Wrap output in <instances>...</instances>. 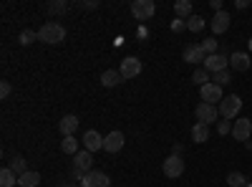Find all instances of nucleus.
Returning a JSON list of instances; mask_svg holds the SVG:
<instances>
[{
  "label": "nucleus",
  "mask_w": 252,
  "mask_h": 187,
  "mask_svg": "<svg viewBox=\"0 0 252 187\" xmlns=\"http://www.w3.org/2000/svg\"><path fill=\"white\" fill-rule=\"evenodd\" d=\"M61 152H66V154H78V142H76V137H63V142H61Z\"/></svg>",
  "instance_id": "nucleus-24"
},
{
  "label": "nucleus",
  "mask_w": 252,
  "mask_h": 187,
  "mask_svg": "<svg viewBox=\"0 0 252 187\" xmlns=\"http://www.w3.org/2000/svg\"><path fill=\"white\" fill-rule=\"evenodd\" d=\"M81 187H111V180L106 172H98V170H91L86 177L81 180Z\"/></svg>",
  "instance_id": "nucleus-9"
},
{
  "label": "nucleus",
  "mask_w": 252,
  "mask_h": 187,
  "mask_svg": "<svg viewBox=\"0 0 252 187\" xmlns=\"http://www.w3.org/2000/svg\"><path fill=\"white\" fill-rule=\"evenodd\" d=\"M220 116H224V119H235L237 114H240V109H242V99L237 96V94H229V96H224L222 101H220Z\"/></svg>",
  "instance_id": "nucleus-3"
},
{
  "label": "nucleus",
  "mask_w": 252,
  "mask_h": 187,
  "mask_svg": "<svg viewBox=\"0 0 252 187\" xmlns=\"http://www.w3.org/2000/svg\"><path fill=\"white\" fill-rule=\"evenodd\" d=\"M121 81H124V78H121V74H119L116 69H109V71H103V74H101V84L106 86V89H114V86H119Z\"/></svg>",
  "instance_id": "nucleus-18"
},
{
  "label": "nucleus",
  "mask_w": 252,
  "mask_h": 187,
  "mask_svg": "<svg viewBox=\"0 0 252 187\" xmlns=\"http://www.w3.org/2000/svg\"><path fill=\"white\" fill-rule=\"evenodd\" d=\"M18 185H20V187H38V185H40V175L28 170L26 175H20V177H18Z\"/></svg>",
  "instance_id": "nucleus-22"
},
{
  "label": "nucleus",
  "mask_w": 252,
  "mask_h": 187,
  "mask_svg": "<svg viewBox=\"0 0 252 187\" xmlns=\"http://www.w3.org/2000/svg\"><path fill=\"white\" fill-rule=\"evenodd\" d=\"M194 114H197V121H202V124H215L220 109L215 107V104H204V101H202V104H197Z\"/></svg>",
  "instance_id": "nucleus-6"
},
{
  "label": "nucleus",
  "mask_w": 252,
  "mask_h": 187,
  "mask_svg": "<svg viewBox=\"0 0 252 187\" xmlns=\"http://www.w3.org/2000/svg\"><path fill=\"white\" fill-rule=\"evenodd\" d=\"M212 84H217V86H227V84H232V74H229V69H227V71H220V74H215Z\"/></svg>",
  "instance_id": "nucleus-30"
},
{
  "label": "nucleus",
  "mask_w": 252,
  "mask_h": 187,
  "mask_svg": "<svg viewBox=\"0 0 252 187\" xmlns=\"http://www.w3.org/2000/svg\"><path fill=\"white\" fill-rule=\"evenodd\" d=\"M164 175H166V177H172V180L182 177V175H184V159L177 157V154L166 157V159H164Z\"/></svg>",
  "instance_id": "nucleus-8"
},
{
  "label": "nucleus",
  "mask_w": 252,
  "mask_h": 187,
  "mask_svg": "<svg viewBox=\"0 0 252 187\" xmlns=\"http://www.w3.org/2000/svg\"><path fill=\"white\" fill-rule=\"evenodd\" d=\"M199 94H202V101L204 104H215V107H220V101L224 99V94H222V86H217V84H204L202 89H199Z\"/></svg>",
  "instance_id": "nucleus-5"
},
{
  "label": "nucleus",
  "mask_w": 252,
  "mask_h": 187,
  "mask_svg": "<svg viewBox=\"0 0 252 187\" xmlns=\"http://www.w3.org/2000/svg\"><path fill=\"white\" fill-rule=\"evenodd\" d=\"M38 40H40V43H48V46H58V43H63V40H66V28H63L61 23H53V20H48V23L40 26Z\"/></svg>",
  "instance_id": "nucleus-1"
},
{
  "label": "nucleus",
  "mask_w": 252,
  "mask_h": 187,
  "mask_svg": "<svg viewBox=\"0 0 252 187\" xmlns=\"http://www.w3.org/2000/svg\"><path fill=\"white\" fill-rule=\"evenodd\" d=\"M227 185H229V187H245V185H247V177H245L242 172H229V175H227Z\"/></svg>",
  "instance_id": "nucleus-28"
},
{
  "label": "nucleus",
  "mask_w": 252,
  "mask_h": 187,
  "mask_svg": "<svg viewBox=\"0 0 252 187\" xmlns=\"http://www.w3.org/2000/svg\"><path fill=\"white\" fill-rule=\"evenodd\" d=\"M124 142H126L124 132H111V134L103 137V150L111 152V154H116V152H121V150H124Z\"/></svg>",
  "instance_id": "nucleus-12"
},
{
  "label": "nucleus",
  "mask_w": 252,
  "mask_h": 187,
  "mask_svg": "<svg viewBox=\"0 0 252 187\" xmlns=\"http://www.w3.org/2000/svg\"><path fill=\"white\" fill-rule=\"evenodd\" d=\"M192 139H194L197 144L207 142V139H209V124H202V121H197L194 127H192Z\"/></svg>",
  "instance_id": "nucleus-19"
},
{
  "label": "nucleus",
  "mask_w": 252,
  "mask_h": 187,
  "mask_svg": "<svg viewBox=\"0 0 252 187\" xmlns=\"http://www.w3.org/2000/svg\"><path fill=\"white\" fill-rule=\"evenodd\" d=\"M13 94V86H10V81H3V84H0V99H8Z\"/></svg>",
  "instance_id": "nucleus-34"
},
{
  "label": "nucleus",
  "mask_w": 252,
  "mask_h": 187,
  "mask_svg": "<svg viewBox=\"0 0 252 187\" xmlns=\"http://www.w3.org/2000/svg\"><path fill=\"white\" fill-rule=\"evenodd\" d=\"M8 167H10V170H13V172H15L18 177L28 172V164H26V159H23V157H13V159H10V164H8Z\"/></svg>",
  "instance_id": "nucleus-25"
},
{
  "label": "nucleus",
  "mask_w": 252,
  "mask_h": 187,
  "mask_svg": "<svg viewBox=\"0 0 252 187\" xmlns=\"http://www.w3.org/2000/svg\"><path fill=\"white\" fill-rule=\"evenodd\" d=\"M184 61H187V64H204V61H207V53H204L202 43L187 46V48H184Z\"/></svg>",
  "instance_id": "nucleus-15"
},
{
  "label": "nucleus",
  "mask_w": 252,
  "mask_h": 187,
  "mask_svg": "<svg viewBox=\"0 0 252 187\" xmlns=\"http://www.w3.org/2000/svg\"><path fill=\"white\" fill-rule=\"evenodd\" d=\"M33 40H38V33H35V31H31V28L20 31V36H18V43H20V46H31Z\"/></svg>",
  "instance_id": "nucleus-27"
},
{
  "label": "nucleus",
  "mask_w": 252,
  "mask_h": 187,
  "mask_svg": "<svg viewBox=\"0 0 252 187\" xmlns=\"http://www.w3.org/2000/svg\"><path fill=\"white\" fill-rule=\"evenodd\" d=\"M68 3H66V0H51V3L46 5V10L51 13V15H63V13H68Z\"/></svg>",
  "instance_id": "nucleus-23"
},
{
  "label": "nucleus",
  "mask_w": 252,
  "mask_h": 187,
  "mask_svg": "<svg viewBox=\"0 0 252 187\" xmlns=\"http://www.w3.org/2000/svg\"><path fill=\"white\" fill-rule=\"evenodd\" d=\"M209 74H220V71H227V66H229V58L224 56V53H215V56H207V61L202 64Z\"/></svg>",
  "instance_id": "nucleus-10"
},
{
  "label": "nucleus",
  "mask_w": 252,
  "mask_h": 187,
  "mask_svg": "<svg viewBox=\"0 0 252 187\" xmlns=\"http://www.w3.org/2000/svg\"><path fill=\"white\" fill-rule=\"evenodd\" d=\"M182 152H184V147H182V144H174V147H172V154L182 157Z\"/></svg>",
  "instance_id": "nucleus-37"
},
{
  "label": "nucleus",
  "mask_w": 252,
  "mask_h": 187,
  "mask_svg": "<svg viewBox=\"0 0 252 187\" xmlns=\"http://www.w3.org/2000/svg\"><path fill=\"white\" fill-rule=\"evenodd\" d=\"M250 134H252V121L245 119V116H240V119L232 124V137H235L237 142H250Z\"/></svg>",
  "instance_id": "nucleus-11"
},
{
  "label": "nucleus",
  "mask_w": 252,
  "mask_h": 187,
  "mask_svg": "<svg viewBox=\"0 0 252 187\" xmlns=\"http://www.w3.org/2000/svg\"><path fill=\"white\" fill-rule=\"evenodd\" d=\"M229 20H232V18H229V13L220 10V13H215V18H212V20H209V28H212V33H215V36H222V33L229 28Z\"/></svg>",
  "instance_id": "nucleus-14"
},
{
  "label": "nucleus",
  "mask_w": 252,
  "mask_h": 187,
  "mask_svg": "<svg viewBox=\"0 0 252 187\" xmlns=\"http://www.w3.org/2000/svg\"><path fill=\"white\" fill-rule=\"evenodd\" d=\"M174 13H177V18H192L194 13H192V3H189V0H177L174 3Z\"/></svg>",
  "instance_id": "nucleus-21"
},
{
  "label": "nucleus",
  "mask_w": 252,
  "mask_h": 187,
  "mask_svg": "<svg viewBox=\"0 0 252 187\" xmlns=\"http://www.w3.org/2000/svg\"><path fill=\"white\" fill-rule=\"evenodd\" d=\"M119 74H121V78H136V76L141 74V61L134 58V56L124 58L121 66H119Z\"/></svg>",
  "instance_id": "nucleus-7"
},
{
  "label": "nucleus",
  "mask_w": 252,
  "mask_h": 187,
  "mask_svg": "<svg viewBox=\"0 0 252 187\" xmlns=\"http://www.w3.org/2000/svg\"><path fill=\"white\" fill-rule=\"evenodd\" d=\"M81 142H83V147H86L91 154H94V152H98V150H103V137H101L96 129H89L86 134H83V139H81Z\"/></svg>",
  "instance_id": "nucleus-13"
},
{
  "label": "nucleus",
  "mask_w": 252,
  "mask_h": 187,
  "mask_svg": "<svg viewBox=\"0 0 252 187\" xmlns=\"http://www.w3.org/2000/svg\"><path fill=\"white\" fill-rule=\"evenodd\" d=\"M202 48H204V53H207V56H215V53H220V51H217V40H215V38H207V40H202Z\"/></svg>",
  "instance_id": "nucleus-31"
},
{
  "label": "nucleus",
  "mask_w": 252,
  "mask_h": 187,
  "mask_svg": "<svg viewBox=\"0 0 252 187\" xmlns=\"http://www.w3.org/2000/svg\"><path fill=\"white\" fill-rule=\"evenodd\" d=\"M209 8H212L215 13H220L222 10V0H209Z\"/></svg>",
  "instance_id": "nucleus-36"
},
{
  "label": "nucleus",
  "mask_w": 252,
  "mask_h": 187,
  "mask_svg": "<svg viewBox=\"0 0 252 187\" xmlns=\"http://www.w3.org/2000/svg\"><path fill=\"white\" fill-rule=\"evenodd\" d=\"M204 28V18L202 15H192L187 20V31H192V33H199Z\"/></svg>",
  "instance_id": "nucleus-29"
},
{
  "label": "nucleus",
  "mask_w": 252,
  "mask_h": 187,
  "mask_svg": "<svg viewBox=\"0 0 252 187\" xmlns=\"http://www.w3.org/2000/svg\"><path fill=\"white\" fill-rule=\"evenodd\" d=\"M15 185H18V175L10 167L0 170V187H15Z\"/></svg>",
  "instance_id": "nucleus-20"
},
{
  "label": "nucleus",
  "mask_w": 252,
  "mask_h": 187,
  "mask_svg": "<svg viewBox=\"0 0 252 187\" xmlns=\"http://www.w3.org/2000/svg\"><path fill=\"white\" fill-rule=\"evenodd\" d=\"M157 13V3L154 0H134L131 3V15L136 20H149Z\"/></svg>",
  "instance_id": "nucleus-4"
},
{
  "label": "nucleus",
  "mask_w": 252,
  "mask_h": 187,
  "mask_svg": "<svg viewBox=\"0 0 252 187\" xmlns=\"http://www.w3.org/2000/svg\"><path fill=\"white\" fill-rule=\"evenodd\" d=\"M245 187H252V182H247V185H245Z\"/></svg>",
  "instance_id": "nucleus-40"
},
{
  "label": "nucleus",
  "mask_w": 252,
  "mask_h": 187,
  "mask_svg": "<svg viewBox=\"0 0 252 187\" xmlns=\"http://www.w3.org/2000/svg\"><path fill=\"white\" fill-rule=\"evenodd\" d=\"M91 170H94V154H91L89 150H81V152L73 157V177H76V180H83Z\"/></svg>",
  "instance_id": "nucleus-2"
},
{
  "label": "nucleus",
  "mask_w": 252,
  "mask_h": 187,
  "mask_svg": "<svg viewBox=\"0 0 252 187\" xmlns=\"http://www.w3.org/2000/svg\"><path fill=\"white\" fill-rule=\"evenodd\" d=\"M229 66H232L235 71H247L250 69V53H232L229 56Z\"/></svg>",
  "instance_id": "nucleus-17"
},
{
  "label": "nucleus",
  "mask_w": 252,
  "mask_h": 187,
  "mask_svg": "<svg viewBox=\"0 0 252 187\" xmlns=\"http://www.w3.org/2000/svg\"><path fill=\"white\" fill-rule=\"evenodd\" d=\"M78 129V116L76 114H66L61 121H58V132L63 137H73V132Z\"/></svg>",
  "instance_id": "nucleus-16"
},
{
  "label": "nucleus",
  "mask_w": 252,
  "mask_h": 187,
  "mask_svg": "<svg viewBox=\"0 0 252 187\" xmlns=\"http://www.w3.org/2000/svg\"><path fill=\"white\" fill-rule=\"evenodd\" d=\"M235 5L242 10V8H250V0H235Z\"/></svg>",
  "instance_id": "nucleus-38"
},
{
  "label": "nucleus",
  "mask_w": 252,
  "mask_h": 187,
  "mask_svg": "<svg viewBox=\"0 0 252 187\" xmlns=\"http://www.w3.org/2000/svg\"><path fill=\"white\" fill-rule=\"evenodd\" d=\"M192 81H194V84H197V86L202 89L204 84H209V71H207L204 66H199V69H197V71L192 74Z\"/></svg>",
  "instance_id": "nucleus-26"
},
{
  "label": "nucleus",
  "mask_w": 252,
  "mask_h": 187,
  "mask_svg": "<svg viewBox=\"0 0 252 187\" xmlns=\"http://www.w3.org/2000/svg\"><path fill=\"white\" fill-rule=\"evenodd\" d=\"M81 8H86V10H96V8H98V0H86V3H81Z\"/></svg>",
  "instance_id": "nucleus-35"
},
{
  "label": "nucleus",
  "mask_w": 252,
  "mask_h": 187,
  "mask_svg": "<svg viewBox=\"0 0 252 187\" xmlns=\"http://www.w3.org/2000/svg\"><path fill=\"white\" fill-rule=\"evenodd\" d=\"M172 31H174V33H182V31H187V20H182V18H174V20H172Z\"/></svg>",
  "instance_id": "nucleus-33"
},
{
  "label": "nucleus",
  "mask_w": 252,
  "mask_h": 187,
  "mask_svg": "<svg viewBox=\"0 0 252 187\" xmlns=\"http://www.w3.org/2000/svg\"><path fill=\"white\" fill-rule=\"evenodd\" d=\"M247 46H250V53H252V38H250V40H247Z\"/></svg>",
  "instance_id": "nucleus-39"
},
{
  "label": "nucleus",
  "mask_w": 252,
  "mask_h": 187,
  "mask_svg": "<svg viewBox=\"0 0 252 187\" xmlns=\"http://www.w3.org/2000/svg\"><path fill=\"white\" fill-rule=\"evenodd\" d=\"M217 132L224 137V134H232V121H220L217 124Z\"/></svg>",
  "instance_id": "nucleus-32"
}]
</instances>
